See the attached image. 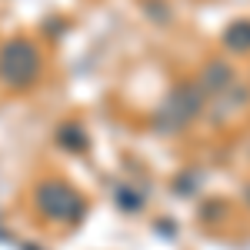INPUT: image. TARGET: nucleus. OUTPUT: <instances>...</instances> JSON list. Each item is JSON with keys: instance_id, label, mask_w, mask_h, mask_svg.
I'll return each mask as SVG.
<instances>
[{"instance_id": "nucleus-2", "label": "nucleus", "mask_w": 250, "mask_h": 250, "mask_svg": "<svg viewBox=\"0 0 250 250\" xmlns=\"http://www.w3.org/2000/svg\"><path fill=\"white\" fill-rule=\"evenodd\" d=\"M40 204L47 207V213H54V217H60V220L80 213V200L67 190V187H60V184H47V187L40 190Z\"/></svg>"}, {"instance_id": "nucleus-4", "label": "nucleus", "mask_w": 250, "mask_h": 250, "mask_svg": "<svg viewBox=\"0 0 250 250\" xmlns=\"http://www.w3.org/2000/svg\"><path fill=\"white\" fill-rule=\"evenodd\" d=\"M224 43L230 47L233 54H250V20L247 17L233 20L230 27L224 30Z\"/></svg>"}, {"instance_id": "nucleus-3", "label": "nucleus", "mask_w": 250, "mask_h": 250, "mask_svg": "<svg viewBox=\"0 0 250 250\" xmlns=\"http://www.w3.org/2000/svg\"><path fill=\"white\" fill-rule=\"evenodd\" d=\"M200 74H204V77H200V90H204V94H207V90H224V87L233 83V67L224 63V60H210Z\"/></svg>"}, {"instance_id": "nucleus-1", "label": "nucleus", "mask_w": 250, "mask_h": 250, "mask_svg": "<svg viewBox=\"0 0 250 250\" xmlns=\"http://www.w3.org/2000/svg\"><path fill=\"white\" fill-rule=\"evenodd\" d=\"M200 107H204V90H200L197 83H187V87H180V90L164 104V110H160V127H164V130H180L187 120L197 117Z\"/></svg>"}]
</instances>
